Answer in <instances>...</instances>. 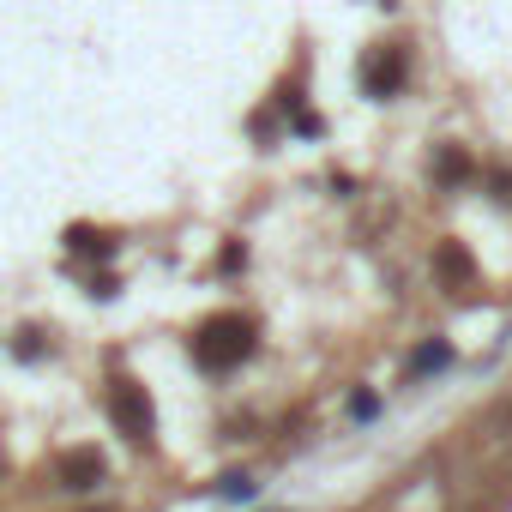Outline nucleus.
<instances>
[{
	"mask_svg": "<svg viewBox=\"0 0 512 512\" xmlns=\"http://www.w3.org/2000/svg\"><path fill=\"white\" fill-rule=\"evenodd\" d=\"M253 356V320L247 314H211L199 332H193V362L205 374H229Z\"/></svg>",
	"mask_w": 512,
	"mask_h": 512,
	"instance_id": "f257e3e1",
	"label": "nucleus"
},
{
	"mask_svg": "<svg viewBox=\"0 0 512 512\" xmlns=\"http://www.w3.org/2000/svg\"><path fill=\"white\" fill-rule=\"evenodd\" d=\"M13 350H19V356H31V362H37V356H43V332H19V344H13Z\"/></svg>",
	"mask_w": 512,
	"mask_h": 512,
	"instance_id": "1a4fd4ad",
	"label": "nucleus"
},
{
	"mask_svg": "<svg viewBox=\"0 0 512 512\" xmlns=\"http://www.w3.org/2000/svg\"><path fill=\"white\" fill-rule=\"evenodd\" d=\"M97 512H109V506H97Z\"/></svg>",
	"mask_w": 512,
	"mask_h": 512,
	"instance_id": "f8f14e48",
	"label": "nucleus"
},
{
	"mask_svg": "<svg viewBox=\"0 0 512 512\" xmlns=\"http://www.w3.org/2000/svg\"><path fill=\"white\" fill-rule=\"evenodd\" d=\"M67 253H85V260H103V253H115V247H109V235H97V229H85V223H79V229H67Z\"/></svg>",
	"mask_w": 512,
	"mask_h": 512,
	"instance_id": "423d86ee",
	"label": "nucleus"
},
{
	"mask_svg": "<svg viewBox=\"0 0 512 512\" xmlns=\"http://www.w3.org/2000/svg\"><path fill=\"white\" fill-rule=\"evenodd\" d=\"M247 494H253L247 476H223V500H247Z\"/></svg>",
	"mask_w": 512,
	"mask_h": 512,
	"instance_id": "9d476101",
	"label": "nucleus"
},
{
	"mask_svg": "<svg viewBox=\"0 0 512 512\" xmlns=\"http://www.w3.org/2000/svg\"><path fill=\"white\" fill-rule=\"evenodd\" d=\"M109 482V458L97 452V446H73L61 464H55V488H67V494H91V488H103Z\"/></svg>",
	"mask_w": 512,
	"mask_h": 512,
	"instance_id": "7ed1b4c3",
	"label": "nucleus"
},
{
	"mask_svg": "<svg viewBox=\"0 0 512 512\" xmlns=\"http://www.w3.org/2000/svg\"><path fill=\"white\" fill-rule=\"evenodd\" d=\"M404 79H410L404 49H374V55L362 61V91H368V97H398Z\"/></svg>",
	"mask_w": 512,
	"mask_h": 512,
	"instance_id": "20e7f679",
	"label": "nucleus"
},
{
	"mask_svg": "<svg viewBox=\"0 0 512 512\" xmlns=\"http://www.w3.org/2000/svg\"><path fill=\"white\" fill-rule=\"evenodd\" d=\"M434 272H440V278H446V284H470V253H464V247H452V241H446V247H440V253H434Z\"/></svg>",
	"mask_w": 512,
	"mask_h": 512,
	"instance_id": "39448f33",
	"label": "nucleus"
},
{
	"mask_svg": "<svg viewBox=\"0 0 512 512\" xmlns=\"http://www.w3.org/2000/svg\"><path fill=\"white\" fill-rule=\"evenodd\" d=\"M434 175H440V181H464V175H470V157H464V151H440Z\"/></svg>",
	"mask_w": 512,
	"mask_h": 512,
	"instance_id": "6e6552de",
	"label": "nucleus"
},
{
	"mask_svg": "<svg viewBox=\"0 0 512 512\" xmlns=\"http://www.w3.org/2000/svg\"><path fill=\"white\" fill-rule=\"evenodd\" d=\"M452 362V344H422L416 356H410V380H422V374H434V368H446Z\"/></svg>",
	"mask_w": 512,
	"mask_h": 512,
	"instance_id": "0eeeda50",
	"label": "nucleus"
},
{
	"mask_svg": "<svg viewBox=\"0 0 512 512\" xmlns=\"http://www.w3.org/2000/svg\"><path fill=\"white\" fill-rule=\"evenodd\" d=\"M109 416H115V428H121L127 440L151 446V434H157V410H151V398H145L139 380H115V386H109Z\"/></svg>",
	"mask_w": 512,
	"mask_h": 512,
	"instance_id": "f03ea898",
	"label": "nucleus"
},
{
	"mask_svg": "<svg viewBox=\"0 0 512 512\" xmlns=\"http://www.w3.org/2000/svg\"><path fill=\"white\" fill-rule=\"evenodd\" d=\"M350 410H356V416H362V422H368V416H374V410H380V398H374V392H362V398H356V404H350Z\"/></svg>",
	"mask_w": 512,
	"mask_h": 512,
	"instance_id": "9b49d317",
	"label": "nucleus"
}]
</instances>
